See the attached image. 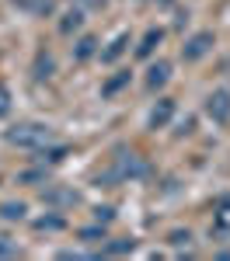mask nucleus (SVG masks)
Returning a JSON list of instances; mask_svg holds the SVG:
<instances>
[{"instance_id":"1","label":"nucleus","mask_w":230,"mask_h":261,"mask_svg":"<svg viewBox=\"0 0 230 261\" xmlns=\"http://www.w3.org/2000/svg\"><path fill=\"white\" fill-rule=\"evenodd\" d=\"M53 140H56L53 129H49V125H39V122H21V125H14V129L7 133V143L24 146V150H42V146H49Z\"/></svg>"},{"instance_id":"2","label":"nucleus","mask_w":230,"mask_h":261,"mask_svg":"<svg viewBox=\"0 0 230 261\" xmlns=\"http://www.w3.org/2000/svg\"><path fill=\"white\" fill-rule=\"evenodd\" d=\"M206 112H209V119L216 122V125H227L230 122V91L227 87L213 91V94L206 98Z\"/></svg>"},{"instance_id":"3","label":"nucleus","mask_w":230,"mask_h":261,"mask_svg":"<svg viewBox=\"0 0 230 261\" xmlns=\"http://www.w3.org/2000/svg\"><path fill=\"white\" fill-rule=\"evenodd\" d=\"M216 45V39H213V32H199V35H192V39L182 45V60L185 63H195V60H202L209 49Z\"/></svg>"},{"instance_id":"4","label":"nucleus","mask_w":230,"mask_h":261,"mask_svg":"<svg viewBox=\"0 0 230 261\" xmlns=\"http://www.w3.org/2000/svg\"><path fill=\"white\" fill-rule=\"evenodd\" d=\"M108 178H146V164L136 157V153H119L115 161V171Z\"/></svg>"},{"instance_id":"5","label":"nucleus","mask_w":230,"mask_h":261,"mask_svg":"<svg viewBox=\"0 0 230 261\" xmlns=\"http://www.w3.org/2000/svg\"><path fill=\"white\" fill-rule=\"evenodd\" d=\"M171 115H174V101L161 98L154 105V112H150V129H164L167 122H171Z\"/></svg>"},{"instance_id":"6","label":"nucleus","mask_w":230,"mask_h":261,"mask_svg":"<svg viewBox=\"0 0 230 261\" xmlns=\"http://www.w3.org/2000/svg\"><path fill=\"white\" fill-rule=\"evenodd\" d=\"M167 77H171V63L157 60L150 70H146V87H150V91H157V87H164V84H167Z\"/></svg>"},{"instance_id":"7","label":"nucleus","mask_w":230,"mask_h":261,"mask_svg":"<svg viewBox=\"0 0 230 261\" xmlns=\"http://www.w3.org/2000/svg\"><path fill=\"white\" fill-rule=\"evenodd\" d=\"M94 53H98V39H94V35H84V39L73 45V60L77 63H87Z\"/></svg>"},{"instance_id":"8","label":"nucleus","mask_w":230,"mask_h":261,"mask_svg":"<svg viewBox=\"0 0 230 261\" xmlns=\"http://www.w3.org/2000/svg\"><path fill=\"white\" fill-rule=\"evenodd\" d=\"M161 39H164V32H161V28H150V32L143 35V42L136 45V56H140V60H146V56L157 49V42H161Z\"/></svg>"},{"instance_id":"9","label":"nucleus","mask_w":230,"mask_h":261,"mask_svg":"<svg viewBox=\"0 0 230 261\" xmlns=\"http://www.w3.org/2000/svg\"><path fill=\"white\" fill-rule=\"evenodd\" d=\"M125 45H129V35H115V39H112V45L101 53V63H115L125 53Z\"/></svg>"},{"instance_id":"10","label":"nucleus","mask_w":230,"mask_h":261,"mask_svg":"<svg viewBox=\"0 0 230 261\" xmlns=\"http://www.w3.org/2000/svg\"><path fill=\"white\" fill-rule=\"evenodd\" d=\"M81 24H84V11H77V7H73V11H66V14H63L60 32H63V35H73V32H77Z\"/></svg>"},{"instance_id":"11","label":"nucleus","mask_w":230,"mask_h":261,"mask_svg":"<svg viewBox=\"0 0 230 261\" xmlns=\"http://www.w3.org/2000/svg\"><path fill=\"white\" fill-rule=\"evenodd\" d=\"M125 84H129V70H122V73H115L112 81H105V87H101V98H112L115 91H122Z\"/></svg>"},{"instance_id":"12","label":"nucleus","mask_w":230,"mask_h":261,"mask_svg":"<svg viewBox=\"0 0 230 261\" xmlns=\"http://www.w3.org/2000/svg\"><path fill=\"white\" fill-rule=\"evenodd\" d=\"M35 77H39V81L53 77V56H49V53H39V60H35Z\"/></svg>"},{"instance_id":"13","label":"nucleus","mask_w":230,"mask_h":261,"mask_svg":"<svg viewBox=\"0 0 230 261\" xmlns=\"http://www.w3.org/2000/svg\"><path fill=\"white\" fill-rule=\"evenodd\" d=\"M0 216L4 220H21L24 216V202H4L0 205Z\"/></svg>"},{"instance_id":"14","label":"nucleus","mask_w":230,"mask_h":261,"mask_svg":"<svg viewBox=\"0 0 230 261\" xmlns=\"http://www.w3.org/2000/svg\"><path fill=\"white\" fill-rule=\"evenodd\" d=\"M66 153H70L66 146H53V143H49V146H42V157H45L49 164H60L63 157H66Z\"/></svg>"},{"instance_id":"15","label":"nucleus","mask_w":230,"mask_h":261,"mask_svg":"<svg viewBox=\"0 0 230 261\" xmlns=\"http://www.w3.org/2000/svg\"><path fill=\"white\" fill-rule=\"evenodd\" d=\"M108 254H125V251H133V237H122V241H112L105 247Z\"/></svg>"},{"instance_id":"16","label":"nucleus","mask_w":230,"mask_h":261,"mask_svg":"<svg viewBox=\"0 0 230 261\" xmlns=\"http://www.w3.org/2000/svg\"><path fill=\"white\" fill-rule=\"evenodd\" d=\"M42 199H49V202H77V195H73V192H49V188H45Z\"/></svg>"},{"instance_id":"17","label":"nucleus","mask_w":230,"mask_h":261,"mask_svg":"<svg viewBox=\"0 0 230 261\" xmlns=\"http://www.w3.org/2000/svg\"><path fill=\"white\" fill-rule=\"evenodd\" d=\"M35 226H39V230H63V220L60 216H45V220H39Z\"/></svg>"},{"instance_id":"18","label":"nucleus","mask_w":230,"mask_h":261,"mask_svg":"<svg viewBox=\"0 0 230 261\" xmlns=\"http://www.w3.org/2000/svg\"><path fill=\"white\" fill-rule=\"evenodd\" d=\"M7 112H11V91L0 84V115H7Z\"/></svg>"},{"instance_id":"19","label":"nucleus","mask_w":230,"mask_h":261,"mask_svg":"<svg viewBox=\"0 0 230 261\" xmlns=\"http://www.w3.org/2000/svg\"><path fill=\"white\" fill-rule=\"evenodd\" d=\"M84 241H105V230L101 226H91V230H81Z\"/></svg>"},{"instance_id":"20","label":"nucleus","mask_w":230,"mask_h":261,"mask_svg":"<svg viewBox=\"0 0 230 261\" xmlns=\"http://www.w3.org/2000/svg\"><path fill=\"white\" fill-rule=\"evenodd\" d=\"M0 254H4V258H11V254H18V244H11L7 237H0Z\"/></svg>"},{"instance_id":"21","label":"nucleus","mask_w":230,"mask_h":261,"mask_svg":"<svg viewBox=\"0 0 230 261\" xmlns=\"http://www.w3.org/2000/svg\"><path fill=\"white\" fill-rule=\"evenodd\" d=\"M188 241H192V233H188V230H174V233H171V244H178V247L188 244Z\"/></svg>"},{"instance_id":"22","label":"nucleus","mask_w":230,"mask_h":261,"mask_svg":"<svg viewBox=\"0 0 230 261\" xmlns=\"http://www.w3.org/2000/svg\"><path fill=\"white\" fill-rule=\"evenodd\" d=\"M94 216H98V223H112V216H115V213H112L108 205H101V209H94Z\"/></svg>"},{"instance_id":"23","label":"nucleus","mask_w":230,"mask_h":261,"mask_svg":"<svg viewBox=\"0 0 230 261\" xmlns=\"http://www.w3.org/2000/svg\"><path fill=\"white\" fill-rule=\"evenodd\" d=\"M45 174L42 171H24V174H18V181H42Z\"/></svg>"},{"instance_id":"24","label":"nucleus","mask_w":230,"mask_h":261,"mask_svg":"<svg viewBox=\"0 0 230 261\" xmlns=\"http://www.w3.org/2000/svg\"><path fill=\"white\" fill-rule=\"evenodd\" d=\"M14 4H18V7H28V11H35V7H39V0H14Z\"/></svg>"},{"instance_id":"25","label":"nucleus","mask_w":230,"mask_h":261,"mask_svg":"<svg viewBox=\"0 0 230 261\" xmlns=\"http://www.w3.org/2000/svg\"><path fill=\"white\" fill-rule=\"evenodd\" d=\"M84 4H87V7H105L108 0H84Z\"/></svg>"},{"instance_id":"26","label":"nucleus","mask_w":230,"mask_h":261,"mask_svg":"<svg viewBox=\"0 0 230 261\" xmlns=\"http://www.w3.org/2000/svg\"><path fill=\"white\" fill-rule=\"evenodd\" d=\"M161 4H174V0H161Z\"/></svg>"}]
</instances>
